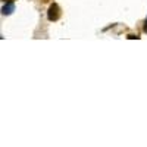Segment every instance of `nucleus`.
<instances>
[{
    "instance_id": "20e7f679",
    "label": "nucleus",
    "mask_w": 147,
    "mask_h": 147,
    "mask_svg": "<svg viewBox=\"0 0 147 147\" xmlns=\"http://www.w3.org/2000/svg\"><path fill=\"white\" fill-rule=\"evenodd\" d=\"M143 31L147 34V19H146V22H144V25H143Z\"/></svg>"
},
{
    "instance_id": "7ed1b4c3",
    "label": "nucleus",
    "mask_w": 147,
    "mask_h": 147,
    "mask_svg": "<svg viewBox=\"0 0 147 147\" xmlns=\"http://www.w3.org/2000/svg\"><path fill=\"white\" fill-rule=\"evenodd\" d=\"M128 38H129V40H134V38H137V40H138L140 37H138V35H134V34H129V35H128Z\"/></svg>"
},
{
    "instance_id": "f257e3e1",
    "label": "nucleus",
    "mask_w": 147,
    "mask_h": 147,
    "mask_svg": "<svg viewBox=\"0 0 147 147\" xmlns=\"http://www.w3.org/2000/svg\"><path fill=\"white\" fill-rule=\"evenodd\" d=\"M59 18H60V7L56 3H52L50 6H49V10H47V19L55 22Z\"/></svg>"
},
{
    "instance_id": "f03ea898",
    "label": "nucleus",
    "mask_w": 147,
    "mask_h": 147,
    "mask_svg": "<svg viewBox=\"0 0 147 147\" xmlns=\"http://www.w3.org/2000/svg\"><path fill=\"white\" fill-rule=\"evenodd\" d=\"M13 12H15V5L12 3V2H9V3L3 5V7H2V15L7 16V15H12Z\"/></svg>"
}]
</instances>
